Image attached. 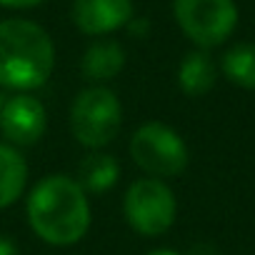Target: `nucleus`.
<instances>
[{
  "mask_svg": "<svg viewBox=\"0 0 255 255\" xmlns=\"http://www.w3.org/2000/svg\"><path fill=\"white\" fill-rule=\"evenodd\" d=\"M28 223L33 233L55 248L80 243L90 230V200L80 183L70 175H45L33 185L25 203Z\"/></svg>",
  "mask_w": 255,
  "mask_h": 255,
  "instance_id": "f257e3e1",
  "label": "nucleus"
},
{
  "mask_svg": "<svg viewBox=\"0 0 255 255\" xmlns=\"http://www.w3.org/2000/svg\"><path fill=\"white\" fill-rule=\"evenodd\" d=\"M55 68V45L45 28L25 18L0 20V88L33 93Z\"/></svg>",
  "mask_w": 255,
  "mask_h": 255,
  "instance_id": "f03ea898",
  "label": "nucleus"
},
{
  "mask_svg": "<svg viewBox=\"0 0 255 255\" xmlns=\"http://www.w3.org/2000/svg\"><path fill=\"white\" fill-rule=\"evenodd\" d=\"M120 128H123V105L110 88L90 85L73 98L70 130L83 148L100 150L110 145L118 138Z\"/></svg>",
  "mask_w": 255,
  "mask_h": 255,
  "instance_id": "7ed1b4c3",
  "label": "nucleus"
},
{
  "mask_svg": "<svg viewBox=\"0 0 255 255\" xmlns=\"http://www.w3.org/2000/svg\"><path fill=\"white\" fill-rule=\"evenodd\" d=\"M130 158L148 178H175L188 168V145L175 128L150 120L130 138Z\"/></svg>",
  "mask_w": 255,
  "mask_h": 255,
  "instance_id": "20e7f679",
  "label": "nucleus"
},
{
  "mask_svg": "<svg viewBox=\"0 0 255 255\" xmlns=\"http://www.w3.org/2000/svg\"><path fill=\"white\" fill-rule=\"evenodd\" d=\"M125 220L138 235L158 238L168 233L178 215V200L170 185L160 178H138L123 195Z\"/></svg>",
  "mask_w": 255,
  "mask_h": 255,
  "instance_id": "39448f33",
  "label": "nucleus"
},
{
  "mask_svg": "<svg viewBox=\"0 0 255 255\" xmlns=\"http://www.w3.org/2000/svg\"><path fill=\"white\" fill-rule=\"evenodd\" d=\"M173 15L200 50L223 45L238 25V5L233 0H173Z\"/></svg>",
  "mask_w": 255,
  "mask_h": 255,
  "instance_id": "423d86ee",
  "label": "nucleus"
},
{
  "mask_svg": "<svg viewBox=\"0 0 255 255\" xmlns=\"http://www.w3.org/2000/svg\"><path fill=\"white\" fill-rule=\"evenodd\" d=\"M48 128V113L40 98L30 93H15L5 100L0 113V133L15 148H30L43 140Z\"/></svg>",
  "mask_w": 255,
  "mask_h": 255,
  "instance_id": "0eeeda50",
  "label": "nucleus"
},
{
  "mask_svg": "<svg viewBox=\"0 0 255 255\" xmlns=\"http://www.w3.org/2000/svg\"><path fill=\"white\" fill-rule=\"evenodd\" d=\"M133 20V0H73V23L85 35H108Z\"/></svg>",
  "mask_w": 255,
  "mask_h": 255,
  "instance_id": "6e6552de",
  "label": "nucleus"
},
{
  "mask_svg": "<svg viewBox=\"0 0 255 255\" xmlns=\"http://www.w3.org/2000/svg\"><path fill=\"white\" fill-rule=\"evenodd\" d=\"M218 80L215 60L208 55V50H193L188 53L178 65V85L188 98H203L213 90Z\"/></svg>",
  "mask_w": 255,
  "mask_h": 255,
  "instance_id": "1a4fd4ad",
  "label": "nucleus"
},
{
  "mask_svg": "<svg viewBox=\"0 0 255 255\" xmlns=\"http://www.w3.org/2000/svg\"><path fill=\"white\" fill-rule=\"evenodd\" d=\"M80 68L88 80L100 85L105 80H113L125 68V50L115 40H98L85 50Z\"/></svg>",
  "mask_w": 255,
  "mask_h": 255,
  "instance_id": "9d476101",
  "label": "nucleus"
},
{
  "mask_svg": "<svg viewBox=\"0 0 255 255\" xmlns=\"http://www.w3.org/2000/svg\"><path fill=\"white\" fill-rule=\"evenodd\" d=\"M28 183V163L10 143H0V210L20 200Z\"/></svg>",
  "mask_w": 255,
  "mask_h": 255,
  "instance_id": "9b49d317",
  "label": "nucleus"
},
{
  "mask_svg": "<svg viewBox=\"0 0 255 255\" xmlns=\"http://www.w3.org/2000/svg\"><path fill=\"white\" fill-rule=\"evenodd\" d=\"M120 178V163L100 150H90L78 165V183L85 193H108Z\"/></svg>",
  "mask_w": 255,
  "mask_h": 255,
  "instance_id": "f8f14e48",
  "label": "nucleus"
},
{
  "mask_svg": "<svg viewBox=\"0 0 255 255\" xmlns=\"http://www.w3.org/2000/svg\"><path fill=\"white\" fill-rule=\"evenodd\" d=\"M223 75L245 90H255V43H235L223 53Z\"/></svg>",
  "mask_w": 255,
  "mask_h": 255,
  "instance_id": "ddd939ff",
  "label": "nucleus"
},
{
  "mask_svg": "<svg viewBox=\"0 0 255 255\" xmlns=\"http://www.w3.org/2000/svg\"><path fill=\"white\" fill-rule=\"evenodd\" d=\"M40 3H45V0H0V5L13 8V10H28V8H35Z\"/></svg>",
  "mask_w": 255,
  "mask_h": 255,
  "instance_id": "4468645a",
  "label": "nucleus"
},
{
  "mask_svg": "<svg viewBox=\"0 0 255 255\" xmlns=\"http://www.w3.org/2000/svg\"><path fill=\"white\" fill-rule=\"evenodd\" d=\"M128 28H130V33L138 38H145L148 35V20H130V23H128Z\"/></svg>",
  "mask_w": 255,
  "mask_h": 255,
  "instance_id": "2eb2a0df",
  "label": "nucleus"
},
{
  "mask_svg": "<svg viewBox=\"0 0 255 255\" xmlns=\"http://www.w3.org/2000/svg\"><path fill=\"white\" fill-rule=\"evenodd\" d=\"M0 255H18L15 243L10 238H5V235H0Z\"/></svg>",
  "mask_w": 255,
  "mask_h": 255,
  "instance_id": "dca6fc26",
  "label": "nucleus"
},
{
  "mask_svg": "<svg viewBox=\"0 0 255 255\" xmlns=\"http://www.w3.org/2000/svg\"><path fill=\"white\" fill-rule=\"evenodd\" d=\"M145 255H180V253L178 250H170V248H155V250H150Z\"/></svg>",
  "mask_w": 255,
  "mask_h": 255,
  "instance_id": "f3484780",
  "label": "nucleus"
},
{
  "mask_svg": "<svg viewBox=\"0 0 255 255\" xmlns=\"http://www.w3.org/2000/svg\"><path fill=\"white\" fill-rule=\"evenodd\" d=\"M5 100H8V98H5V93H3V88H0V113H3V105H5Z\"/></svg>",
  "mask_w": 255,
  "mask_h": 255,
  "instance_id": "a211bd4d",
  "label": "nucleus"
}]
</instances>
